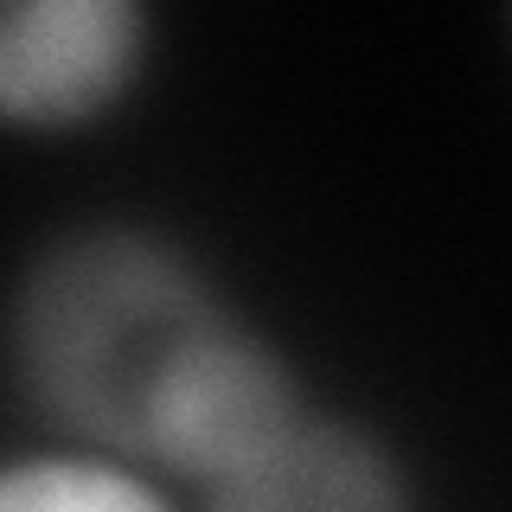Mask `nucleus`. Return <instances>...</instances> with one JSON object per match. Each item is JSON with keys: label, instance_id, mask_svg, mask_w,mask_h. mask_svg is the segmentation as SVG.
Instances as JSON below:
<instances>
[{"label": "nucleus", "instance_id": "f257e3e1", "mask_svg": "<svg viewBox=\"0 0 512 512\" xmlns=\"http://www.w3.org/2000/svg\"><path fill=\"white\" fill-rule=\"evenodd\" d=\"M20 404L64 448L128 461L199 500L314 404L308 378L192 244L84 218L20 263L7 301Z\"/></svg>", "mask_w": 512, "mask_h": 512}, {"label": "nucleus", "instance_id": "f03ea898", "mask_svg": "<svg viewBox=\"0 0 512 512\" xmlns=\"http://www.w3.org/2000/svg\"><path fill=\"white\" fill-rule=\"evenodd\" d=\"M154 71L141 0H13L0 13V122L13 135H90Z\"/></svg>", "mask_w": 512, "mask_h": 512}, {"label": "nucleus", "instance_id": "7ed1b4c3", "mask_svg": "<svg viewBox=\"0 0 512 512\" xmlns=\"http://www.w3.org/2000/svg\"><path fill=\"white\" fill-rule=\"evenodd\" d=\"M192 512H416V474L378 423L314 397L282 436L218 474Z\"/></svg>", "mask_w": 512, "mask_h": 512}, {"label": "nucleus", "instance_id": "20e7f679", "mask_svg": "<svg viewBox=\"0 0 512 512\" xmlns=\"http://www.w3.org/2000/svg\"><path fill=\"white\" fill-rule=\"evenodd\" d=\"M0 512H186L180 493L148 468L90 455V448H39L13 455L0 474Z\"/></svg>", "mask_w": 512, "mask_h": 512}, {"label": "nucleus", "instance_id": "39448f33", "mask_svg": "<svg viewBox=\"0 0 512 512\" xmlns=\"http://www.w3.org/2000/svg\"><path fill=\"white\" fill-rule=\"evenodd\" d=\"M506 39H512V13H506Z\"/></svg>", "mask_w": 512, "mask_h": 512}]
</instances>
